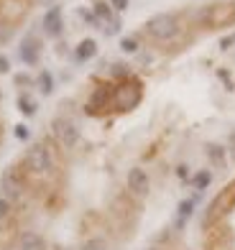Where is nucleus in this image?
Masks as SVG:
<instances>
[{
	"label": "nucleus",
	"mask_w": 235,
	"mask_h": 250,
	"mask_svg": "<svg viewBox=\"0 0 235 250\" xmlns=\"http://www.w3.org/2000/svg\"><path fill=\"white\" fill-rule=\"evenodd\" d=\"M143 33L153 41H171L182 33V18L179 13H156L146 21Z\"/></svg>",
	"instance_id": "f257e3e1"
},
{
	"label": "nucleus",
	"mask_w": 235,
	"mask_h": 250,
	"mask_svg": "<svg viewBox=\"0 0 235 250\" xmlns=\"http://www.w3.org/2000/svg\"><path fill=\"white\" fill-rule=\"evenodd\" d=\"M54 164L57 161H54V151L49 143H33L23 158V166L36 176H49L54 171Z\"/></svg>",
	"instance_id": "f03ea898"
},
{
	"label": "nucleus",
	"mask_w": 235,
	"mask_h": 250,
	"mask_svg": "<svg viewBox=\"0 0 235 250\" xmlns=\"http://www.w3.org/2000/svg\"><path fill=\"white\" fill-rule=\"evenodd\" d=\"M143 97V87L138 79H123V82L113 89V107L118 112H130V110H136L138 107V102Z\"/></svg>",
	"instance_id": "7ed1b4c3"
},
{
	"label": "nucleus",
	"mask_w": 235,
	"mask_h": 250,
	"mask_svg": "<svg viewBox=\"0 0 235 250\" xmlns=\"http://www.w3.org/2000/svg\"><path fill=\"white\" fill-rule=\"evenodd\" d=\"M199 23L205 28H228L235 23V3H215L199 13Z\"/></svg>",
	"instance_id": "20e7f679"
},
{
	"label": "nucleus",
	"mask_w": 235,
	"mask_h": 250,
	"mask_svg": "<svg viewBox=\"0 0 235 250\" xmlns=\"http://www.w3.org/2000/svg\"><path fill=\"white\" fill-rule=\"evenodd\" d=\"M233 204H235V181H233V184H228V187L215 197V202H212L210 209H207V220H205V222H207V225H210V222H217L222 214H228V212L233 209Z\"/></svg>",
	"instance_id": "39448f33"
},
{
	"label": "nucleus",
	"mask_w": 235,
	"mask_h": 250,
	"mask_svg": "<svg viewBox=\"0 0 235 250\" xmlns=\"http://www.w3.org/2000/svg\"><path fill=\"white\" fill-rule=\"evenodd\" d=\"M51 130H54V138H57L64 148H74L77 141H80V130H77V125L69 118H54Z\"/></svg>",
	"instance_id": "423d86ee"
},
{
	"label": "nucleus",
	"mask_w": 235,
	"mask_h": 250,
	"mask_svg": "<svg viewBox=\"0 0 235 250\" xmlns=\"http://www.w3.org/2000/svg\"><path fill=\"white\" fill-rule=\"evenodd\" d=\"M0 187L5 191V199H10V202L23 197V179H21V174L16 168H5L3 179H0Z\"/></svg>",
	"instance_id": "0eeeda50"
},
{
	"label": "nucleus",
	"mask_w": 235,
	"mask_h": 250,
	"mask_svg": "<svg viewBox=\"0 0 235 250\" xmlns=\"http://www.w3.org/2000/svg\"><path fill=\"white\" fill-rule=\"evenodd\" d=\"M113 84H97V89H95V95H92V100L87 102V112L89 115H97V112H103L105 107H110V102H113Z\"/></svg>",
	"instance_id": "6e6552de"
},
{
	"label": "nucleus",
	"mask_w": 235,
	"mask_h": 250,
	"mask_svg": "<svg viewBox=\"0 0 235 250\" xmlns=\"http://www.w3.org/2000/svg\"><path fill=\"white\" fill-rule=\"evenodd\" d=\"M128 189H130V194H136V197H146L149 189H151L149 174L143 171V168H130L128 171Z\"/></svg>",
	"instance_id": "1a4fd4ad"
},
{
	"label": "nucleus",
	"mask_w": 235,
	"mask_h": 250,
	"mask_svg": "<svg viewBox=\"0 0 235 250\" xmlns=\"http://www.w3.org/2000/svg\"><path fill=\"white\" fill-rule=\"evenodd\" d=\"M64 23H62V8H49L46 16H43V31H46V36L57 39L62 33Z\"/></svg>",
	"instance_id": "9d476101"
},
{
	"label": "nucleus",
	"mask_w": 235,
	"mask_h": 250,
	"mask_svg": "<svg viewBox=\"0 0 235 250\" xmlns=\"http://www.w3.org/2000/svg\"><path fill=\"white\" fill-rule=\"evenodd\" d=\"M39 54H41V41L36 36L23 39V43H21V59H23L26 64H36Z\"/></svg>",
	"instance_id": "9b49d317"
},
{
	"label": "nucleus",
	"mask_w": 235,
	"mask_h": 250,
	"mask_svg": "<svg viewBox=\"0 0 235 250\" xmlns=\"http://www.w3.org/2000/svg\"><path fill=\"white\" fill-rule=\"evenodd\" d=\"M18 248L21 250H46V240L36 232H23L18 240Z\"/></svg>",
	"instance_id": "f8f14e48"
},
{
	"label": "nucleus",
	"mask_w": 235,
	"mask_h": 250,
	"mask_svg": "<svg viewBox=\"0 0 235 250\" xmlns=\"http://www.w3.org/2000/svg\"><path fill=\"white\" fill-rule=\"evenodd\" d=\"M95 54H97V41H95V39L80 41V46H77V51H74L77 62H87V59H92Z\"/></svg>",
	"instance_id": "ddd939ff"
},
{
	"label": "nucleus",
	"mask_w": 235,
	"mask_h": 250,
	"mask_svg": "<svg viewBox=\"0 0 235 250\" xmlns=\"http://www.w3.org/2000/svg\"><path fill=\"white\" fill-rule=\"evenodd\" d=\"M207 156H210V161L215 164L217 168L225 166V148H222V146H217V143H210V146H207Z\"/></svg>",
	"instance_id": "4468645a"
},
{
	"label": "nucleus",
	"mask_w": 235,
	"mask_h": 250,
	"mask_svg": "<svg viewBox=\"0 0 235 250\" xmlns=\"http://www.w3.org/2000/svg\"><path fill=\"white\" fill-rule=\"evenodd\" d=\"M207 250H233V240H230V235L225 230V235H212V240H210V248Z\"/></svg>",
	"instance_id": "2eb2a0df"
},
{
	"label": "nucleus",
	"mask_w": 235,
	"mask_h": 250,
	"mask_svg": "<svg viewBox=\"0 0 235 250\" xmlns=\"http://www.w3.org/2000/svg\"><path fill=\"white\" fill-rule=\"evenodd\" d=\"M18 107H21L23 115H33V112H36V102H33L28 95H21L18 97Z\"/></svg>",
	"instance_id": "dca6fc26"
},
{
	"label": "nucleus",
	"mask_w": 235,
	"mask_h": 250,
	"mask_svg": "<svg viewBox=\"0 0 235 250\" xmlns=\"http://www.w3.org/2000/svg\"><path fill=\"white\" fill-rule=\"evenodd\" d=\"M210 181H212V171H199V174L192 179V184H194L199 191H202V189H207V184H210Z\"/></svg>",
	"instance_id": "f3484780"
},
{
	"label": "nucleus",
	"mask_w": 235,
	"mask_h": 250,
	"mask_svg": "<svg viewBox=\"0 0 235 250\" xmlns=\"http://www.w3.org/2000/svg\"><path fill=\"white\" fill-rule=\"evenodd\" d=\"M39 87H41V92H43V95H51V89H54V79H51V74H49V72H41V77H39Z\"/></svg>",
	"instance_id": "a211bd4d"
},
{
	"label": "nucleus",
	"mask_w": 235,
	"mask_h": 250,
	"mask_svg": "<svg viewBox=\"0 0 235 250\" xmlns=\"http://www.w3.org/2000/svg\"><path fill=\"white\" fill-rule=\"evenodd\" d=\"M95 16L97 18H103V21H113V13H110V5L107 3H95Z\"/></svg>",
	"instance_id": "6ab92c4d"
},
{
	"label": "nucleus",
	"mask_w": 235,
	"mask_h": 250,
	"mask_svg": "<svg viewBox=\"0 0 235 250\" xmlns=\"http://www.w3.org/2000/svg\"><path fill=\"white\" fill-rule=\"evenodd\" d=\"M80 250H107V245H105V240H100V237H89L87 243H82Z\"/></svg>",
	"instance_id": "aec40b11"
},
{
	"label": "nucleus",
	"mask_w": 235,
	"mask_h": 250,
	"mask_svg": "<svg viewBox=\"0 0 235 250\" xmlns=\"http://www.w3.org/2000/svg\"><path fill=\"white\" fill-rule=\"evenodd\" d=\"M192 209H194V199H184L182 204H179V220H187L189 214H192Z\"/></svg>",
	"instance_id": "412c9836"
},
{
	"label": "nucleus",
	"mask_w": 235,
	"mask_h": 250,
	"mask_svg": "<svg viewBox=\"0 0 235 250\" xmlns=\"http://www.w3.org/2000/svg\"><path fill=\"white\" fill-rule=\"evenodd\" d=\"M10 212H13V202L5 199V197H0V220H8Z\"/></svg>",
	"instance_id": "4be33fe9"
},
{
	"label": "nucleus",
	"mask_w": 235,
	"mask_h": 250,
	"mask_svg": "<svg viewBox=\"0 0 235 250\" xmlns=\"http://www.w3.org/2000/svg\"><path fill=\"white\" fill-rule=\"evenodd\" d=\"M120 49L126 51V54H136V51H138V41L128 36V39H123V41H120Z\"/></svg>",
	"instance_id": "5701e85b"
},
{
	"label": "nucleus",
	"mask_w": 235,
	"mask_h": 250,
	"mask_svg": "<svg viewBox=\"0 0 235 250\" xmlns=\"http://www.w3.org/2000/svg\"><path fill=\"white\" fill-rule=\"evenodd\" d=\"M113 74H115V77H123V79L130 77V72H128L126 64H115V66H113Z\"/></svg>",
	"instance_id": "b1692460"
},
{
	"label": "nucleus",
	"mask_w": 235,
	"mask_h": 250,
	"mask_svg": "<svg viewBox=\"0 0 235 250\" xmlns=\"http://www.w3.org/2000/svg\"><path fill=\"white\" fill-rule=\"evenodd\" d=\"M10 36H13V28H10V26H0V43H5Z\"/></svg>",
	"instance_id": "393cba45"
},
{
	"label": "nucleus",
	"mask_w": 235,
	"mask_h": 250,
	"mask_svg": "<svg viewBox=\"0 0 235 250\" xmlns=\"http://www.w3.org/2000/svg\"><path fill=\"white\" fill-rule=\"evenodd\" d=\"M16 138L18 141H26L28 138V128H26V125H16Z\"/></svg>",
	"instance_id": "a878e982"
},
{
	"label": "nucleus",
	"mask_w": 235,
	"mask_h": 250,
	"mask_svg": "<svg viewBox=\"0 0 235 250\" xmlns=\"http://www.w3.org/2000/svg\"><path fill=\"white\" fill-rule=\"evenodd\" d=\"M233 43H235V33H230V36H225V39L220 41V49L225 51V49H230V46H233Z\"/></svg>",
	"instance_id": "bb28decb"
},
{
	"label": "nucleus",
	"mask_w": 235,
	"mask_h": 250,
	"mask_svg": "<svg viewBox=\"0 0 235 250\" xmlns=\"http://www.w3.org/2000/svg\"><path fill=\"white\" fill-rule=\"evenodd\" d=\"M10 72V62H8V56L0 54V74H8Z\"/></svg>",
	"instance_id": "cd10ccee"
},
{
	"label": "nucleus",
	"mask_w": 235,
	"mask_h": 250,
	"mask_svg": "<svg viewBox=\"0 0 235 250\" xmlns=\"http://www.w3.org/2000/svg\"><path fill=\"white\" fill-rule=\"evenodd\" d=\"M110 8H115V10H126V8H128V0H110Z\"/></svg>",
	"instance_id": "c85d7f7f"
},
{
	"label": "nucleus",
	"mask_w": 235,
	"mask_h": 250,
	"mask_svg": "<svg viewBox=\"0 0 235 250\" xmlns=\"http://www.w3.org/2000/svg\"><path fill=\"white\" fill-rule=\"evenodd\" d=\"M28 82H31L28 77H16V84H28Z\"/></svg>",
	"instance_id": "c756f323"
},
{
	"label": "nucleus",
	"mask_w": 235,
	"mask_h": 250,
	"mask_svg": "<svg viewBox=\"0 0 235 250\" xmlns=\"http://www.w3.org/2000/svg\"><path fill=\"white\" fill-rule=\"evenodd\" d=\"M176 174L182 176V179H187V166H179V168H176Z\"/></svg>",
	"instance_id": "7c9ffc66"
},
{
	"label": "nucleus",
	"mask_w": 235,
	"mask_h": 250,
	"mask_svg": "<svg viewBox=\"0 0 235 250\" xmlns=\"http://www.w3.org/2000/svg\"><path fill=\"white\" fill-rule=\"evenodd\" d=\"M230 156H233V161H235V143H233V148H230Z\"/></svg>",
	"instance_id": "2f4dec72"
}]
</instances>
